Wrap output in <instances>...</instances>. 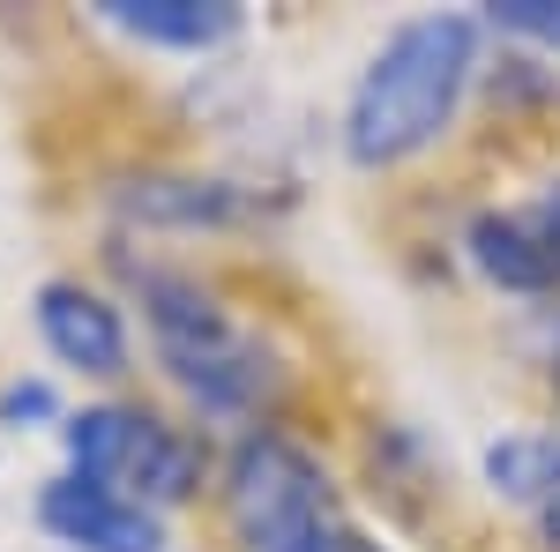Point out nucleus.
<instances>
[{
    "instance_id": "12",
    "label": "nucleus",
    "mask_w": 560,
    "mask_h": 552,
    "mask_svg": "<svg viewBox=\"0 0 560 552\" xmlns=\"http://www.w3.org/2000/svg\"><path fill=\"white\" fill-rule=\"evenodd\" d=\"M284 552H388V545H374V538H366V530H359V522L337 508V515H322L300 545H284Z\"/></svg>"
},
{
    "instance_id": "10",
    "label": "nucleus",
    "mask_w": 560,
    "mask_h": 552,
    "mask_svg": "<svg viewBox=\"0 0 560 552\" xmlns=\"http://www.w3.org/2000/svg\"><path fill=\"white\" fill-rule=\"evenodd\" d=\"M486 485L516 508H553L560 501V433H509L486 448Z\"/></svg>"
},
{
    "instance_id": "7",
    "label": "nucleus",
    "mask_w": 560,
    "mask_h": 552,
    "mask_svg": "<svg viewBox=\"0 0 560 552\" xmlns=\"http://www.w3.org/2000/svg\"><path fill=\"white\" fill-rule=\"evenodd\" d=\"M38 337L75 374H97V381L128 374V321H120V306L105 292H90V284H75V277L38 284Z\"/></svg>"
},
{
    "instance_id": "2",
    "label": "nucleus",
    "mask_w": 560,
    "mask_h": 552,
    "mask_svg": "<svg viewBox=\"0 0 560 552\" xmlns=\"http://www.w3.org/2000/svg\"><path fill=\"white\" fill-rule=\"evenodd\" d=\"M142 314H150L158 359L173 366V381L187 388L202 411H217V419L261 411V396L277 388V366H269V351H261L195 277L150 269V277H142Z\"/></svg>"
},
{
    "instance_id": "11",
    "label": "nucleus",
    "mask_w": 560,
    "mask_h": 552,
    "mask_svg": "<svg viewBox=\"0 0 560 552\" xmlns=\"http://www.w3.org/2000/svg\"><path fill=\"white\" fill-rule=\"evenodd\" d=\"M486 23L501 38H523L538 52H560V0H486Z\"/></svg>"
},
{
    "instance_id": "5",
    "label": "nucleus",
    "mask_w": 560,
    "mask_h": 552,
    "mask_svg": "<svg viewBox=\"0 0 560 552\" xmlns=\"http://www.w3.org/2000/svg\"><path fill=\"white\" fill-rule=\"evenodd\" d=\"M38 522L52 545L68 552H165V522L150 508H135L105 485H83V478H52L38 493Z\"/></svg>"
},
{
    "instance_id": "14",
    "label": "nucleus",
    "mask_w": 560,
    "mask_h": 552,
    "mask_svg": "<svg viewBox=\"0 0 560 552\" xmlns=\"http://www.w3.org/2000/svg\"><path fill=\"white\" fill-rule=\"evenodd\" d=\"M538 545L560 552V501H553V508H538Z\"/></svg>"
},
{
    "instance_id": "9",
    "label": "nucleus",
    "mask_w": 560,
    "mask_h": 552,
    "mask_svg": "<svg viewBox=\"0 0 560 552\" xmlns=\"http://www.w3.org/2000/svg\"><path fill=\"white\" fill-rule=\"evenodd\" d=\"M105 23L165 52H217L224 38H240L247 8L240 0H105Z\"/></svg>"
},
{
    "instance_id": "3",
    "label": "nucleus",
    "mask_w": 560,
    "mask_h": 552,
    "mask_svg": "<svg viewBox=\"0 0 560 552\" xmlns=\"http://www.w3.org/2000/svg\"><path fill=\"white\" fill-rule=\"evenodd\" d=\"M60 448H68V478L105 485L150 515L179 508L202 485V448L135 403H90L75 419H60Z\"/></svg>"
},
{
    "instance_id": "13",
    "label": "nucleus",
    "mask_w": 560,
    "mask_h": 552,
    "mask_svg": "<svg viewBox=\"0 0 560 552\" xmlns=\"http://www.w3.org/2000/svg\"><path fill=\"white\" fill-rule=\"evenodd\" d=\"M45 419H60V403H52L45 381H8L0 388V425H45Z\"/></svg>"
},
{
    "instance_id": "15",
    "label": "nucleus",
    "mask_w": 560,
    "mask_h": 552,
    "mask_svg": "<svg viewBox=\"0 0 560 552\" xmlns=\"http://www.w3.org/2000/svg\"><path fill=\"white\" fill-rule=\"evenodd\" d=\"M538 216L553 224V239H560V179H546V195H538Z\"/></svg>"
},
{
    "instance_id": "8",
    "label": "nucleus",
    "mask_w": 560,
    "mask_h": 552,
    "mask_svg": "<svg viewBox=\"0 0 560 552\" xmlns=\"http://www.w3.org/2000/svg\"><path fill=\"white\" fill-rule=\"evenodd\" d=\"M113 210L142 232H224L247 216V195L210 172H128L113 179Z\"/></svg>"
},
{
    "instance_id": "16",
    "label": "nucleus",
    "mask_w": 560,
    "mask_h": 552,
    "mask_svg": "<svg viewBox=\"0 0 560 552\" xmlns=\"http://www.w3.org/2000/svg\"><path fill=\"white\" fill-rule=\"evenodd\" d=\"M553 359H560V343H553Z\"/></svg>"
},
{
    "instance_id": "6",
    "label": "nucleus",
    "mask_w": 560,
    "mask_h": 552,
    "mask_svg": "<svg viewBox=\"0 0 560 552\" xmlns=\"http://www.w3.org/2000/svg\"><path fill=\"white\" fill-rule=\"evenodd\" d=\"M464 255H471V269L493 292H516V298L560 292V239L538 216V202L530 210H478L471 232H464Z\"/></svg>"
},
{
    "instance_id": "4",
    "label": "nucleus",
    "mask_w": 560,
    "mask_h": 552,
    "mask_svg": "<svg viewBox=\"0 0 560 552\" xmlns=\"http://www.w3.org/2000/svg\"><path fill=\"white\" fill-rule=\"evenodd\" d=\"M224 515L247 538V552H284L300 545L322 515H337V485H329L314 448H300L277 425H255L224 456Z\"/></svg>"
},
{
    "instance_id": "1",
    "label": "nucleus",
    "mask_w": 560,
    "mask_h": 552,
    "mask_svg": "<svg viewBox=\"0 0 560 552\" xmlns=\"http://www.w3.org/2000/svg\"><path fill=\"white\" fill-rule=\"evenodd\" d=\"M478 75V15H456V8H433V15H411L382 38V52L359 68L345 105V157L359 172H388L411 165L419 150H433L464 90Z\"/></svg>"
}]
</instances>
